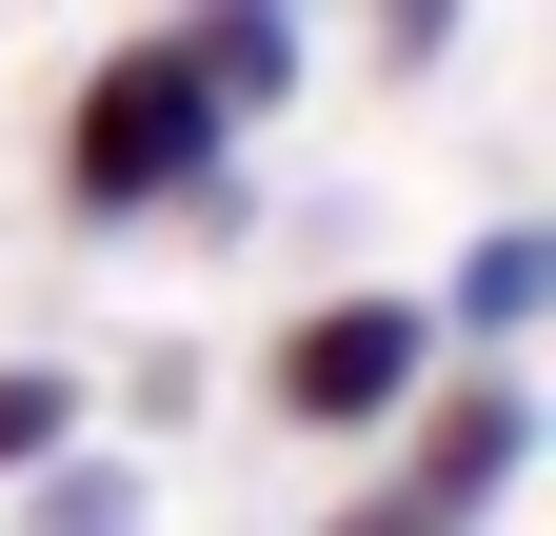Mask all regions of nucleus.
Listing matches in <instances>:
<instances>
[{
	"label": "nucleus",
	"mask_w": 556,
	"mask_h": 536,
	"mask_svg": "<svg viewBox=\"0 0 556 536\" xmlns=\"http://www.w3.org/2000/svg\"><path fill=\"white\" fill-rule=\"evenodd\" d=\"M219 159H239V119L199 100L179 40H119L60 100V219H219Z\"/></svg>",
	"instance_id": "1"
},
{
	"label": "nucleus",
	"mask_w": 556,
	"mask_h": 536,
	"mask_svg": "<svg viewBox=\"0 0 556 536\" xmlns=\"http://www.w3.org/2000/svg\"><path fill=\"white\" fill-rule=\"evenodd\" d=\"M517 477H536V378H517V358H438L417 418H397V457H378L318 536H477Z\"/></svg>",
	"instance_id": "2"
},
{
	"label": "nucleus",
	"mask_w": 556,
	"mask_h": 536,
	"mask_svg": "<svg viewBox=\"0 0 556 536\" xmlns=\"http://www.w3.org/2000/svg\"><path fill=\"white\" fill-rule=\"evenodd\" d=\"M438 358H457V339L417 318V279H358V298H299V318H278V358H258V397H278L299 437H397V418H417V378H438Z\"/></svg>",
	"instance_id": "3"
},
{
	"label": "nucleus",
	"mask_w": 556,
	"mask_h": 536,
	"mask_svg": "<svg viewBox=\"0 0 556 536\" xmlns=\"http://www.w3.org/2000/svg\"><path fill=\"white\" fill-rule=\"evenodd\" d=\"M417 318H438L457 358H517L536 318H556V219H477V239H457V279L417 298Z\"/></svg>",
	"instance_id": "4"
},
{
	"label": "nucleus",
	"mask_w": 556,
	"mask_h": 536,
	"mask_svg": "<svg viewBox=\"0 0 556 536\" xmlns=\"http://www.w3.org/2000/svg\"><path fill=\"white\" fill-rule=\"evenodd\" d=\"M160 40L199 60V100H219V119H258V100H299V0H179Z\"/></svg>",
	"instance_id": "5"
},
{
	"label": "nucleus",
	"mask_w": 556,
	"mask_h": 536,
	"mask_svg": "<svg viewBox=\"0 0 556 536\" xmlns=\"http://www.w3.org/2000/svg\"><path fill=\"white\" fill-rule=\"evenodd\" d=\"M21 536H139V457H100V437H60L40 477H21Z\"/></svg>",
	"instance_id": "6"
},
{
	"label": "nucleus",
	"mask_w": 556,
	"mask_h": 536,
	"mask_svg": "<svg viewBox=\"0 0 556 536\" xmlns=\"http://www.w3.org/2000/svg\"><path fill=\"white\" fill-rule=\"evenodd\" d=\"M60 437H80V378H60V358H0V477H40Z\"/></svg>",
	"instance_id": "7"
},
{
	"label": "nucleus",
	"mask_w": 556,
	"mask_h": 536,
	"mask_svg": "<svg viewBox=\"0 0 556 536\" xmlns=\"http://www.w3.org/2000/svg\"><path fill=\"white\" fill-rule=\"evenodd\" d=\"M457 40V0H378V60H438Z\"/></svg>",
	"instance_id": "8"
}]
</instances>
